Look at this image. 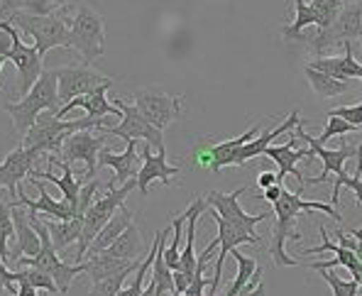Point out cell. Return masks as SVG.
I'll return each mask as SVG.
<instances>
[{"label": "cell", "mask_w": 362, "mask_h": 296, "mask_svg": "<svg viewBox=\"0 0 362 296\" xmlns=\"http://www.w3.org/2000/svg\"><path fill=\"white\" fill-rule=\"evenodd\" d=\"M62 103H59V81H57V71H45L40 76V81L32 86V91L28 96H23L18 103H5L3 110L10 113L13 118V128L15 135L25 137L30 132L32 125L37 123L45 110H52V113H59Z\"/></svg>", "instance_id": "obj_1"}, {"label": "cell", "mask_w": 362, "mask_h": 296, "mask_svg": "<svg viewBox=\"0 0 362 296\" xmlns=\"http://www.w3.org/2000/svg\"><path fill=\"white\" fill-rule=\"evenodd\" d=\"M90 128H108V123H95V120H90V118L62 120V118H57V115H40L28 135L23 137V147L37 150L42 157H47V155L59 157L64 142H66L74 132L90 130Z\"/></svg>", "instance_id": "obj_2"}, {"label": "cell", "mask_w": 362, "mask_h": 296, "mask_svg": "<svg viewBox=\"0 0 362 296\" xmlns=\"http://www.w3.org/2000/svg\"><path fill=\"white\" fill-rule=\"evenodd\" d=\"M8 23L32 37V42H35L42 59H45L47 52L54 49V47H71L69 18H64V15H32V13H25V10H18Z\"/></svg>", "instance_id": "obj_3"}, {"label": "cell", "mask_w": 362, "mask_h": 296, "mask_svg": "<svg viewBox=\"0 0 362 296\" xmlns=\"http://www.w3.org/2000/svg\"><path fill=\"white\" fill-rule=\"evenodd\" d=\"M135 189H137V179H130V182L122 184V187L108 189L105 196L95 199V203L90 206L88 213L83 215V232H81V240H78L76 255H74L76 264H81V260L86 257V252L90 247V242L95 240V235H98V232L108 225V220L118 213L122 206H125V199L130 196V191H135Z\"/></svg>", "instance_id": "obj_4"}, {"label": "cell", "mask_w": 362, "mask_h": 296, "mask_svg": "<svg viewBox=\"0 0 362 296\" xmlns=\"http://www.w3.org/2000/svg\"><path fill=\"white\" fill-rule=\"evenodd\" d=\"M69 30H71V47L81 52L86 64L90 66L105 52V23L103 15L95 13L90 5H81L76 13L69 18Z\"/></svg>", "instance_id": "obj_5"}, {"label": "cell", "mask_w": 362, "mask_h": 296, "mask_svg": "<svg viewBox=\"0 0 362 296\" xmlns=\"http://www.w3.org/2000/svg\"><path fill=\"white\" fill-rule=\"evenodd\" d=\"M296 140L306 142V145L311 147L313 157H318V160L323 162V172L318 174V177H313V179H306V184H303V187H308V184H323V182H328V177H333V174H335V187H333L331 201H333L335 206H338L340 189H343L345 179H348V172H345V162H348L350 157H358V147L343 142L338 150H326L323 145H316V140H313V137L308 135L306 130H303V123L296 125Z\"/></svg>", "instance_id": "obj_6"}, {"label": "cell", "mask_w": 362, "mask_h": 296, "mask_svg": "<svg viewBox=\"0 0 362 296\" xmlns=\"http://www.w3.org/2000/svg\"><path fill=\"white\" fill-rule=\"evenodd\" d=\"M303 42L313 47L318 54H326L335 45H345V42H358L362 40V0L345 3L343 13L328 30H316L313 35H303Z\"/></svg>", "instance_id": "obj_7"}, {"label": "cell", "mask_w": 362, "mask_h": 296, "mask_svg": "<svg viewBox=\"0 0 362 296\" xmlns=\"http://www.w3.org/2000/svg\"><path fill=\"white\" fill-rule=\"evenodd\" d=\"M0 30L10 35V49L0 57H5V59L15 64L18 76H20V96H28L32 91V86H35L42 73H45V69H42V57L35 45H25L23 37L18 35V28H13L10 23H0Z\"/></svg>", "instance_id": "obj_8"}, {"label": "cell", "mask_w": 362, "mask_h": 296, "mask_svg": "<svg viewBox=\"0 0 362 296\" xmlns=\"http://www.w3.org/2000/svg\"><path fill=\"white\" fill-rule=\"evenodd\" d=\"M115 105L120 108L122 113V120L120 125H108V128H100L103 130V135H115V137H122L125 142L130 140H145L147 145L154 147L157 152H167V147H164V132L157 130L150 120L145 118V115L137 110L135 103H125V100H115Z\"/></svg>", "instance_id": "obj_9"}, {"label": "cell", "mask_w": 362, "mask_h": 296, "mask_svg": "<svg viewBox=\"0 0 362 296\" xmlns=\"http://www.w3.org/2000/svg\"><path fill=\"white\" fill-rule=\"evenodd\" d=\"M213 220L218 225V260H216V272H213V282H211V294L209 296H218V287H221L223 279V262L230 255L233 250H238L240 245H259L262 237L257 235L255 228H245V225H235L228 223L226 218L213 211Z\"/></svg>", "instance_id": "obj_10"}, {"label": "cell", "mask_w": 362, "mask_h": 296, "mask_svg": "<svg viewBox=\"0 0 362 296\" xmlns=\"http://www.w3.org/2000/svg\"><path fill=\"white\" fill-rule=\"evenodd\" d=\"M135 105L154 128L164 132L174 120H179L184 98L169 96L162 88H140V91H135Z\"/></svg>", "instance_id": "obj_11"}, {"label": "cell", "mask_w": 362, "mask_h": 296, "mask_svg": "<svg viewBox=\"0 0 362 296\" xmlns=\"http://www.w3.org/2000/svg\"><path fill=\"white\" fill-rule=\"evenodd\" d=\"M54 71H57V81H59V103L62 105L71 103V100L78 98V96L93 93L95 88H100V86L113 83V78L103 76V73H98L88 64L62 66V69H54Z\"/></svg>", "instance_id": "obj_12"}, {"label": "cell", "mask_w": 362, "mask_h": 296, "mask_svg": "<svg viewBox=\"0 0 362 296\" xmlns=\"http://www.w3.org/2000/svg\"><path fill=\"white\" fill-rule=\"evenodd\" d=\"M105 150V135H93L90 130H81L74 132L62 147L59 160L66 162V165H74V162H83L86 165V177L83 182H90L98 172V157L100 152Z\"/></svg>", "instance_id": "obj_13"}, {"label": "cell", "mask_w": 362, "mask_h": 296, "mask_svg": "<svg viewBox=\"0 0 362 296\" xmlns=\"http://www.w3.org/2000/svg\"><path fill=\"white\" fill-rule=\"evenodd\" d=\"M255 137H259V125L247 128L240 137H233V140L218 142V145H209V147H204V150H199L194 155V165L201 169H211V172H221V169H226V167H233L235 152L240 150L243 145H247L250 140H255Z\"/></svg>", "instance_id": "obj_14"}, {"label": "cell", "mask_w": 362, "mask_h": 296, "mask_svg": "<svg viewBox=\"0 0 362 296\" xmlns=\"http://www.w3.org/2000/svg\"><path fill=\"white\" fill-rule=\"evenodd\" d=\"M40 152L37 150H28V147H15L8 157H3L0 162V189H8L10 199L18 201V191L23 179L30 177V172L35 169V162L40 160Z\"/></svg>", "instance_id": "obj_15"}, {"label": "cell", "mask_w": 362, "mask_h": 296, "mask_svg": "<svg viewBox=\"0 0 362 296\" xmlns=\"http://www.w3.org/2000/svg\"><path fill=\"white\" fill-rule=\"evenodd\" d=\"M247 191L245 187H240L238 191L233 194H221V191H211L206 201H209V206H213V211H216L221 218H226L228 223H235V225H245V228H257V223H262V220L269 218V211H262V213L257 215H250L243 211L240 206V196Z\"/></svg>", "instance_id": "obj_16"}, {"label": "cell", "mask_w": 362, "mask_h": 296, "mask_svg": "<svg viewBox=\"0 0 362 296\" xmlns=\"http://www.w3.org/2000/svg\"><path fill=\"white\" fill-rule=\"evenodd\" d=\"M98 167H110L115 169V177L108 182V189H115V187H122L127 184L130 179H137L140 174V155H137V140H130L125 147V152H110V150H103L98 157Z\"/></svg>", "instance_id": "obj_17"}, {"label": "cell", "mask_w": 362, "mask_h": 296, "mask_svg": "<svg viewBox=\"0 0 362 296\" xmlns=\"http://www.w3.org/2000/svg\"><path fill=\"white\" fill-rule=\"evenodd\" d=\"M177 174H179V167L169 165L167 152H157V155H154L150 145L142 147V169H140V174H137V191H140L142 196L147 199L152 182L172 184V177H177Z\"/></svg>", "instance_id": "obj_18"}, {"label": "cell", "mask_w": 362, "mask_h": 296, "mask_svg": "<svg viewBox=\"0 0 362 296\" xmlns=\"http://www.w3.org/2000/svg\"><path fill=\"white\" fill-rule=\"evenodd\" d=\"M264 155H267L272 162H276V167H279V172H276L279 184L284 182L286 174H294V177L301 182V187L306 184V179H303V174L299 172V167H296V165H299L301 160L311 162L313 152H311V147H306V150H296V135L289 137V140H286V145H269Z\"/></svg>", "instance_id": "obj_19"}, {"label": "cell", "mask_w": 362, "mask_h": 296, "mask_svg": "<svg viewBox=\"0 0 362 296\" xmlns=\"http://www.w3.org/2000/svg\"><path fill=\"white\" fill-rule=\"evenodd\" d=\"M110 86H113V83H108V86H100V88H95L93 93H86V96H78V98H74L71 103L62 105L59 113H57V118H62V120H64V115H66L69 110L83 108V110H86V118L95 120V123H105V120H103L105 115H115V118H120V120H122L120 108H118L115 103H110L108 96H105Z\"/></svg>", "instance_id": "obj_20"}, {"label": "cell", "mask_w": 362, "mask_h": 296, "mask_svg": "<svg viewBox=\"0 0 362 296\" xmlns=\"http://www.w3.org/2000/svg\"><path fill=\"white\" fill-rule=\"evenodd\" d=\"M30 179V184L32 187H37V191H40V199H30L28 194L20 189L18 191V203H23V206H28V208L32 211V213H45V215H49V218H54V220H71V218H76V211L71 208V206L66 203V201H57V199H52L49 194H47V189H45V184H42V179H35V177H28Z\"/></svg>", "instance_id": "obj_21"}, {"label": "cell", "mask_w": 362, "mask_h": 296, "mask_svg": "<svg viewBox=\"0 0 362 296\" xmlns=\"http://www.w3.org/2000/svg\"><path fill=\"white\" fill-rule=\"evenodd\" d=\"M299 123H301V113H299V110H291L289 118H286L281 125H276V128L269 130V132H262L259 137L250 140L247 145H243L240 150L235 152V157H233V167L245 165L247 160H255V157L264 155V152H267V147L272 145V140H276L279 135H284V132H289L291 128H296Z\"/></svg>", "instance_id": "obj_22"}, {"label": "cell", "mask_w": 362, "mask_h": 296, "mask_svg": "<svg viewBox=\"0 0 362 296\" xmlns=\"http://www.w3.org/2000/svg\"><path fill=\"white\" fill-rule=\"evenodd\" d=\"M132 218H135V215H132V211H127L125 206H122L118 213H115L113 218L108 220V225H105V228L100 230L98 235H95V240L90 242V247H88L86 255H95V252L108 250V247L113 245L115 240H118L122 232L130 228V225H132Z\"/></svg>", "instance_id": "obj_23"}, {"label": "cell", "mask_w": 362, "mask_h": 296, "mask_svg": "<svg viewBox=\"0 0 362 296\" xmlns=\"http://www.w3.org/2000/svg\"><path fill=\"white\" fill-rule=\"evenodd\" d=\"M142 250H145V242H142V232L135 223L130 225L108 250H103L105 255L118 257V260H127V262H140Z\"/></svg>", "instance_id": "obj_24"}, {"label": "cell", "mask_w": 362, "mask_h": 296, "mask_svg": "<svg viewBox=\"0 0 362 296\" xmlns=\"http://www.w3.org/2000/svg\"><path fill=\"white\" fill-rule=\"evenodd\" d=\"M291 3H294L296 15L291 23H286L284 28L279 30V32L284 37V42H299L306 28H318V15H316V10L311 8V3H306V0H291Z\"/></svg>", "instance_id": "obj_25"}, {"label": "cell", "mask_w": 362, "mask_h": 296, "mask_svg": "<svg viewBox=\"0 0 362 296\" xmlns=\"http://www.w3.org/2000/svg\"><path fill=\"white\" fill-rule=\"evenodd\" d=\"M303 73H306L308 86H311V91L316 93L318 98L343 96V93H348L350 88H353V81H338V78L328 76V73H323V71H316V69H311L308 64L303 66Z\"/></svg>", "instance_id": "obj_26"}, {"label": "cell", "mask_w": 362, "mask_h": 296, "mask_svg": "<svg viewBox=\"0 0 362 296\" xmlns=\"http://www.w3.org/2000/svg\"><path fill=\"white\" fill-rule=\"evenodd\" d=\"M45 228L49 230L52 242H54L57 250H64V247L74 245V242L81 240L83 232V218H71V220H47L42 218Z\"/></svg>", "instance_id": "obj_27"}, {"label": "cell", "mask_w": 362, "mask_h": 296, "mask_svg": "<svg viewBox=\"0 0 362 296\" xmlns=\"http://www.w3.org/2000/svg\"><path fill=\"white\" fill-rule=\"evenodd\" d=\"M86 274L90 277V282H100V279H108L113 274L122 272L127 269L130 264L135 262H127V260H118V257H110L105 252H95V255H86Z\"/></svg>", "instance_id": "obj_28"}, {"label": "cell", "mask_w": 362, "mask_h": 296, "mask_svg": "<svg viewBox=\"0 0 362 296\" xmlns=\"http://www.w3.org/2000/svg\"><path fill=\"white\" fill-rule=\"evenodd\" d=\"M20 206L18 201L5 203L0 199V260L8 264L10 260V245L18 242V232H15V220H13V208Z\"/></svg>", "instance_id": "obj_29"}, {"label": "cell", "mask_w": 362, "mask_h": 296, "mask_svg": "<svg viewBox=\"0 0 362 296\" xmlns=\"http://www.w3.org/2000/svg\"><path fill=\"white\" fill-rule=\"evenodd\" d=\"M233 257H235V264H238V274H235V279H233V284H230V289L226 292V296H238L245 289V284L252 279V274L259 269V264L255 257H250V255H243V252H238V250H233Z\"/></svg>", "instance_id": "obj_30"}, {"label": "cell", "mask_w": 362, "mask_h": 296, "mask_svg": "<svg viewBox=\"0 0 362 296\" xmlns=\"http://www.w3.org/2000/svg\"><path fill=\"white\" fill-rule=\"evenodd\" d=\"M137 267H140V262L130 264L127 269H122V272L113 274V277L108 279H100V282H93L90 284V292L88 296H118L122 292V287H125V279L130 277V274L137 272Z\"/></svg>", "instance_id": "obj_31"}, {"label": "cell", "mask_w": 362, "mask_h": 296, "mask_svg": "<svg viewBox=\"0 0 362 296\" xmlns=\"http://www.w3.org/2000/svg\"><path fill=\"white\" fill-rule=\"evenodd\" d=\"M311 8L318 15V30H328L343 13L345 3L343 0H311Z\"/></svg>", "instance_id": "obj_32"}, {"label": "cell", "mask_w": 362, "mask_h": 296, "mask_svg": "<svg viewBox=\"0 0 362 296\" xmlns=\"http://www.w3.org/2000/svg\"><path fill=\"white\" fill-rule=\"evenodd\" d=\"M323 277V282L331 287L333 296H358V289H360V282L355 279H343L333 272V269H318Z\"/></svg>", "instance_id": "obj_33"}, {"label": "cell", "mask_w": 362, "mask_h": 296, "mask_svg": "<svg viewBox=\"0 0 362 296\" xmlns=\"http://www.w3.org/2000/svg\"><path fill=\"white\" fill-rule=\"evenodd\" d=\"M308 66L316 69V71L328 73V76L338 78V81H350L348 71H345V64H343V57H318V59H313Z\"/></svg>", "instance_id": "obj_34"}, {"label": "cell", "mask_w": 362, "mask_h": 296, "mask_svg": "<svg viewBox=\"0 0 362 296\" xmlns=\"http://www.w3.org/2000/svg\"><path fill=\"white\" fill-rule=\"evenodd\" d=\"M18 272L23 274L25 279L32 284L35 289H45V292L49 294H57L59 292V287H57V282L49 277L47 272H42V269H35V267H18Z\"/></svg>", "instance_id": "obj_35"}, {"label": "cell", "mask_w": 362, "mask_h": 296, "mask_svg": "<svg viewBox=\"0 0 362 296\" xmlns=\"http://www.w3.org/2000/svg\"><path fill=\"white\" fill-rule=\"evenodd\" d=\"M350 132H358V128H355V125H350L348 120L328 118L326 130H323L318 137H313V140H316V145H326V142L333 140V137H343V135H350Z\"/></svg>", "instance_id": "obj_36"}, {"label": "cell", "mask_w": 362, "mask_h": 296, "mask_svg": "<svg viewBox=\"0 0 362 296\" xmlns=\"http://www.w3.org/2000/svg\"><path fill=\"white\" fill-rule=\"evenodd\" d=\"M100 191V182L98 179H90V182H83L81 194H78V211H76V218H83L88 213V208L95 203Z\"/></svg>", "instance_id": "obj_37"}, {"label": "cell", "mask_w": 362, "mask_h": 296, "mask_svg": "<svg viewBox=\"0 0 362 296\" xmlns=\"http://www.w3.org/2000/svg\"><path fill=\"white\" fill-rule=\"evenodd\" d=\"M328 118H343L350 125H355L358 130H362V103L358 105H338V108L328 110Z\"/></svg>", "instance_id": "obj_38"}, {"label": "cell", "mask_w": 362, "mask_h": 296, "mask_svg": "<svg viewBox=\"0 0 362 296\" xmlns=\"http://www.w3.org/2000/svg\"><path fill=\"white\" fill-rule=\"evenodd\" d=\"M66 0H23V10L32 15H57V8Z\"/></svg>", "instance_id": "obj_39"}, {"label": "cell", "mask_w": 362, "mask_h": 296, "mask_svg": "<svg viewBox=\"0 0 362 296\" xmlns=\"http://www.w3.org/2000/svg\"><path fill=\"white\" fill-rule=\"evenodd\" d=\"M262 274H264V269L259 267L257 272L252 274V279L245 284V289L238 296H267V289H264V284H262Z\"/></svg>", "instance_id": "obj_40"}, {"label": "cell", "mask_w": 362, "mask_h": 296, "mask_svg": "<svg viewBox=\"0 0 362 296\" xmlns=\"http://www.w3.org/2000/svg\"><path fill=\"white\" fill-rule=\"evenodd\" d=\"M15 274H18V294H15V296H40V289L32 287V284L18 272V269H15Z\"/></svg>", "instance_id": "obj_41"}, {"label": "cell", "mask_w": 362, "mask_h": 296, "mask_svg": "<svg viewBox=\"0 0 362 296\" xmlns=\"http://www.w3.org/2000/svg\"><path fill=\"white\" fill-rule=\"evenodd\" d=\"M257 184H259V189H262V191H264V189H269V187H281L274 172H262L257 177Z\"/></svg>", "instance_id": "obj_42"}, {"label": "cell", "mask_w": 362, "mask_h": 296, "mask_svg": "<svg viewBox=\"0 0 362 296\" xmlns=\"http://www.w3.org/2000/svg\"><path fill=\"white\" fill-rule=\"evenodd\" d=\"M343 187H348L350 189V191H353L355 194V201H358V203L362 206V179H358V177H353V179H345V184H343Z\"/></svg>", "instance_id": "obj_43"}, {"label": "cell", "mask_w": 362, "mask_h": 296, "mask_svg": "<svg viewBox=\"0 0 362 296\" xmlns=\"http://www.w3.org/2000/svg\"><path fill=\"white\" fill-rule=\"evenodd\" d=\"M281 189H284V187H269V189H264V191H262V199H264V201H269V203H276V201L281 199Z\"/></svg>", "instance_id": "obj_44"}, {"label": "cell", "mask_w": 362, "mask_h": 296, "mask_svg": "<svg viewBox=\"0 0 362 296\" xmlns=\"http://www.w3.org/2000/svg\"><path fill=\"white\" fill-rule=\"evenodd\" d=\"M355 177H362V142L358 145V174H355Z\"/></svg>", "instance_id": "obj_45"}, {"label": "cell", "mask_w": 362, "mask_h": 296, "mask_svg": "<svg viewBox=\"0 0 362 296\" xmlns=\"http://www.w3.org/2000/svg\"><path fill=\"white\" fill-rule=\"evenodd\" d=\"M5 61H8V59H5V57H0V73H3V66H5Z\"/></svg>", "instance_id": "obj_46"}, {"label": "cell", "mask_w": 362, "mask_h": 296, "mask_svg": "<svg viewBox=\"0 0 362 296\" xmlns=\"http://www.w3.org/2000/svg\"><path fill=\"white\" fill-rule=\"evenodd\" d=\"M360 45H362V40H360Z\"/></svg>", "instance_id": "obj_47"}, {"label": "cell", "mask_w": 362, "mask_h": 296, "mask_svg": "<svg viewBox=\"0 0 362 296\" xmlns=\"http://www.w3.org/2000/svg\"><path fill=\"white\" fill-rule=\"evenodd\" d=\"M360 287H362V284H360Z\"/></svg>", "instance_id": "obj_48"}]
</instances>
